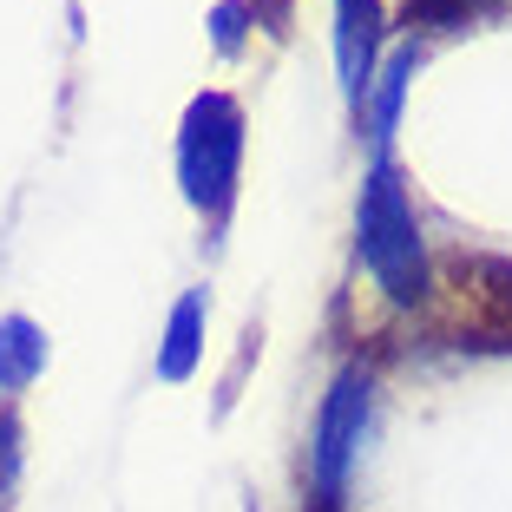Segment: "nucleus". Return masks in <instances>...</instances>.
Here are the masks:
<instances>
[{"label": "nucleus", "mask_w": 512, "mask_h": 512, "mask_svg": "<svg viewBox=\"0 0 512 512\" xmlns=\"http://www.w3.org/2000/svg\"><path fill=\"white\" fill-rule=\"evenodd\" d=\"M355 243H362L368 276L381 283V296L401 302V309H421L434 296V276H427V237L421 217H414V197H407L401 171L388 158H375L362 178V204H355Z\"/></svg>", "instance_id": "obj_1"}, {"label": "nucleus", "mask_w": 512, "mask_h": 512, "mask_svg": "<svg viewBox=\"0 0 512 512\" xmlns=\"http://www.w3.org/2000/svg\"><path fill=\"white\" fill-rule=\"evenodd\" d=\"M237 171H243V106L230 92H197L178 125L184 204L204 224H224L230 204H237Z\"/></svg>", "instance_id": "obj_2"}, {"label": "nucleus", "mask_w": 512, "mask_h": 512, "mask_svg": "<svg viewBox=\"0 0 512 512\" xmlns=\"http://www.w3.org/2000/svg\"><path fill=\"white\" fill-rule=\"evenodd\" d=\"M368 407H375V381L368 368H342L329 381L316 407V440H309V512H342L348 499V473L362 460L368 440Z\"/></svg>", "instance_id": "obj_3"}, {"label": "nucleus", "mask_w": 512, "mask_h": 512, "mask_svg": "<svg viewBox=\"0 0 512 512\" xmlns=\"http://www.w3.org/2000/svg\"><path fill=\"white\" fill-rule=\"evenodd\" d=\"M381 46H388L381 0H335V73H342V99L355 112L368 106V86L381 73Z\"/></svg>", "instance_id": "obj_4"}, {"label": "nucleus", "mask_w": 512, "mask_h": 512, "mask_svg": "<svg viewBox=\"0 0 512 512\" xmlns=\"http://www.w3.org/2000/svg\"><path fill=\"white\" fill-rule=\"evenodd\" d=\"M204 316H211V302L204 289H184L178 309H171V329H165V348H158V375L165 381H184L204 355Z\"/></svg>", "instance_id": "obj_5"}, {"label": "nucleus", "mask_w": 512, "mask_h": 512, "mask_svg": "<svg viewBox=\"0 0 512 512\" xmlns=\"http://www.w3.org/2000/svg\"><path fill=\"white\" fill-rule=\"evenodd\" d=\"M40 368H46V335L27 316H0V401L33 388Z\"/></svg>", "instance_id": "obj_6"}, {"label": "nucleus", "mask_w": 512, "mask_h": 512, "mask_svg": "<svg viewBox=\"0 0 512 512\" xmlns=\"http://www.w3.org/2000/svg\"><path fill=\"white\" fill-rule=\"evenodd\" d=\"M414 46H401V53H388L381 60V73H375V86H368V138L375 145H388V132H394V119H401V92H407V79H414Z\"/></svg>", "instance_id": "obj_7"}, {"label": "nucleus", "mask_w": 512, "mask_h": 512, "mask_svg": "<svg viewBox=\"0 0 512 512\" xmlns=\"http://www.w3.org/2000/svg\"><path fill=\"white\" fill-rule=\"evenodd\" d=\"M493 7L499 0H407L401 20H407V33H453V27H467V20L493 14Z\"/></svg>", "instance_id": "obj_8"}, {"label": "nucleus", "mask_w": 512, "mask_h": 512, "mask_svg": "<svg viewBox=\"0 0 512 512\" xmlns=\"http://www.w3.org/2000/svg\"><path fill=\"white\" fill-rule=\"evenodd\" d=\"M20 460H27V434H20V414L0 401V506H7L14 486H20Z\"/></svg>", "instance_id": "obj_9"}, {"label": "nucleus", "mask_w": 512, "mask_h": 512, "mask_svg": "<svg viewBox=\"0 0 512 512\" xmlns=\"http://www.w3.org/2000/svg\"><path fill=\"white\" fill-rule=\"evenodd\" d=\"M250 14H256L250 0H224V7L211 14V40H217V53H237V46H243V20H250Z\"/></svg>", "instance_id": "obj_10"}, {"label": "nucleus", "mask_w": 512, "mask_h": 512, "mask_svg": "<svg viewBox=\"0 0 512 512\" xmlns=\"http://www.w3.org/2000/svg\"><path fill=\"white\" fill-rule=\"evenodd\" d=\"M250 7H256V14H270V20H283V7H289V0H250Z\"/></svg>", "instance_id": "obj_11"}]
</instances>
